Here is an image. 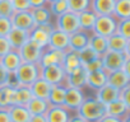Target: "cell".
I'll return each mask as SVG.
<instances>
[{"mask_svg":"<svg viewBox=\"0 0 130 122\" xmlns=\"http://www.w3.org/2000/svg\"><path fill=\"white\" fill-rule=\"evenodd\" d=\"M77 114L87 122H98L103 116H106V104L100 102L94 95H86L83 103L77 111Z\"/></svg>","mask_w":130,"mask_h":122,"instance_id":"obj_1","label":"cell"},{"mask_svg":"<svg viewBox=\"0 0 130 122\" xmlns=\"http://www.w3.org/2000/svg\"><path fill=\"white\" fill-rule=\"evenodd\" d=\"M55 29L54 23H45V24H40L36 26L32 31H29L28 33V41L31 43H33L35 46H37L41 50L47 48L48 46V41H50V34L52 33V31Z\"/></svg>","mask_w":130,"mask_h":122,"instance_id":"obj_2","label":"cell"},{"mask_svg":"<svg viewBox=\"0 0 130 122\" xmlns=\"http://www.w3.org/2000/svg\"><path fill=\"white\" fill-rule=\"evenodd\" d=\"M102 60V69L106 73L116 71L122 68V65L130 60V53H124V52H116V51H107L105 55L101 56Z\"/></svg>","mask_w":130,"mask_h":122,"instance_id":"obj_3","label":"cell"},{"mask_svg":"<svg viewBox=\"0 0 130 122\" xmlns=\"http://www.w3.org/2000/svg\"><path fill=\"white\" fill-rule=\"evenodd\" d=\"M54 27L57 31L65 32L68 34H72L77 31H79V23H78V14L68 10L67 13H64L59 17L55 18Z\"/></svg>","mask_w":130,"mask_h":122,"instance_id":"obj_4","label":"cell"},{"mask_svg":"<svg viewBox=\"0 0 130 122\" xmlns=\"http://www.w3.org/2000/svg\"><path fill=\"white\" fill-rule=\"evenodd\" d=\"M21 87H29L33 82L40 78V66L38 64L22 63V65L15 70Z\"/></svg>","mask_w":130,"mask_h":122,"instance_id":"obj_5","label":"cell"},{"mask_svg":"<svg viewBox=\"0 0 130 122\" xmlns=\"http://www.w3.org/2000/svg\"><path fill=\"white\" fill-rule=\"evenodd\" d=\"M116 26H117V21L112 15H100L97 17V21L91 33L107 38L116 32Z\"/></svg>","mask_w":130,"mask_h":122,"instance_id":"obj_6","label":"cell"},{"mask_svg":"<svg viewBox=\"0 0 130 122\" xmlns=\"http://www.w3.org/2000/svg\"><path fill=\"white\" fill-rule=\"evenodd\" d=\"M65 74L61 65H52L46 68H40V78L50 83L51 85H60L65 82Z\"/></svg>","mask_w":130,"mask_h":122,"instance_id":"obj_7","label":"cell"},{"mask_svg":"<svg viewBox=\"0 0 130 122\" xmlns=\"http://www.w3.org/2000/svg\"><path fill=\"white\" fill-rule=\"evenodd\" d=\"M84 98H86V94H84L83 89L67 88L62 107L67 108V109L70 111V112H77L78 108L80 107V104L83 103Z\"/></svg>","mask_w":130,"mask_h":122,"instance_id":"obj_8","label":"cell"},{"mask_svg":"<svg viewBox=\"0 0 130 122\" xmlns=\"http://www.w3.org/2000/svg\"><path fill=\"white\" fill-rule=\"evenodd\" d=\"M87 71L83 66L73 70L72 73L67 74L65 76L64 85L67 88H77V89H84L87 84Z\"/></svg>","mask_w":130,"mask_h":122,"instance_id":"obj_9","label":"cell"},{"mask_svg":"<svg viewBox=\"0 0 130 122\" xmlns=\"http://www.w3.org/2000/svg\"><path fill=\"white\" fill-rule=\"evenodd\" d=\"M19 56L22 58L23 63H28V64H38L40 63V58L42 56L43 50L38 48L37 46H35L33 43H31L29 41L23 45L19 50Z\"/></svg>","mask_w":130,"mask_h":122,"instance_id":"obj_10","label":"cell"},{"mask_svg":"<svg viewBox=\"0 0 130 122\" xmlns=\"http://www.w3.org/2000/svg\"><path fill=\"white\" fill-rule=\"evenodd\" d=\"M10 21H12V24H13L14 28L23 29V31H27V32L32 31L36 27L35 21H33L32 14H31V10L17 12L10 17Z\"/></svg>","mask_w":130,"mask_h":122,"instance_id":"obj_11","label":"cell"},{"mask_svg":"<svg viewBox=\"0 0 130 122\" xmlns=\"http://www.w3.org/2000/svg\"><path fill=\"white\" fill-rule=\"evenodd\" d=\"M48 48L52 50H59V51H68L69 50V34L54 29L52 33L50 34V41H48Z\"/></svg>","mask_w":130,"mask_h":122,"instance_id":"obj_12","label":"cell"},{"mask_svg":"<svg viewBox=\"0 0 130 122\" xmlns=\"http://www.w3.org/2000/svg\"><path fill=\"white\" fill-rule=\"evenodd\" d=\"M64 57V52L59 50H52V48H45L42 52V56L40 58L38 66L40 68H46V66H52V65H61V61Z\"/></svg>","mask_w":130,"mask_h":122,"instance_id":"obj_13","label":"cell"},{"mask_svg":"<svg viewBox=\"0 0 130 122\" xmlns=\"http://www.w3.org/2000/svg\"><path fill=\"white\" fill-rule=\"evenodd\" d=\"M89 32L86 31H77L72 34H69V50L72 51H82L86 47H88V42H89Z\"/></svg>","mask_w":130,"mask_h":122,"instance_id":"obj_14","label":"cell"},{"mask_svg":"<svg viewBox=\"0 0 130 122\" xmlns=\"http://www.w3.org/2000/svg\"><path fill=\"white\" fill-rule=\"evenodd\" d=\"M107 84L116 88L117 90H121L126 87H130V75L122 71L121 69L111 71L107 74Z\"/></svg>","mask_w":130,"mask_h":122,"instance_id":"obj_15","label":"cell"},{"mask_svg":"<svg viewBox=\"0 0 130 122\" xmlns=\"http://www.w3.org/2000/svg\"><path fill=\"white\" fill-rule=\"evenodd\" d=\"M130 114V106L124 103L120 99H116L108 104H106V116H111L119 119L125 118Z\"/></svg>","mask_w":130,"mask_h":122,"instance_id":"obj_16","label":"cell"},{"mask_svg":"<svg viewBox=\"0 0 130 122\" xmlns=\"http://www.w3.org/2000/svg\"><path fill=\"white\" fill-rule=\"evenodd\" d=\"M28 33L29 32H27V31L18 29V28L13 27L12 31L7 34V39L10 45V48L18 51L23 45H26L28 42Z\"/></svg>","mask_w":130,"mask_h":122,"instance_id":"obj_17","label":"cell"},{"mask_svg":"<svg viewBox=\"0 0 130 122\" xmlns=\"http://www.w3.org/2000/svg\"><path fill=\"white\" fill-rule=\"evenodd\" d=\"M72 116V112L64 108L62 106H54L50 107L48 111L45 113L46 122H68Z\"/></svg>","mask_w":130,"mask_h":122,"instance_id":"obj_18","label":"cell"},{"mask_svg":"<svg viewBox=\"0 0 130 122\" xmlns=\"http://www.w3.org/2000/svg\"><path fill=\"white\" fill-rule=\"evenodd\" d=\"M107 47L110 51H116V52H124L129 53L130 50V39L125 38L117 33H113L112 36L107 37Z\"/></svg>","mask_w":130,"mask_h":122,"instance_id":"obj_19","label":"cell"},{"mask_svg":"<svg viewBox=\"0 0 130 122\" xmlns=\"http://www.w3.org/2000/svg\"><path fill=\"white\" fill-rule=\"evenodd\" d=\"M22 58L19 56V52L15 50H10L8 53L0 57V65H2L7 71H15L22 65Z\"/></svg>","mask_w":130,"mask_h":122,"instance_id":"obj_20","label":"cell"},{"mask_svg":"<svg viewBox=\"0 0 130 122\" xmlns=\"http://www.w3.org/2000/svg\"><path fill=\"white\" fill-rule=\"evenodd\" d=\"M61 66H62L65 74H69L73 70L80 68L82 63H80V58H79V53L77 51H72V50L65 51L62 61H61Z\"/></svg>","mask_w":130,"mask_h":122,"instance_id":"obj_21","label":"cell"},{"mask_svg":"<svg viewBox=\"0 0 130 122\" xmlns=\"http://www.w3.org/2000/svg\"><path fill=\"white\" fill-rule=\"evenodd\" d=\"M107 74L103 69L98 70V71H93V73H88L87 74V84L86 88L92 89L93 92L98 90L100 88H102L103 85L107 84Z\"/></svg>","mask_w":130,"mask_h":122,"instance_id":"obj_22","label":"cell"},{"mask_svg":"<svg viewBox=\"0 0 130 122\" xmlns=\"http://www.w3.org/2000/svg\"><path fill=\"white\" fill-rule=\"evenodd\" d=\"M52 85L50 83H47L46 80H43L42 78H38L36 82H33L31 85H29V89H31V93L35 98H40V99H46L48 98V94H50V90H51Z\"/></svg>","mask_w":130,"mask_h":122,"instance_id":"obj_23","label":"cell"},{"mask_svg":"<svg viewBox=\"0 0 130 122\" xmlns=\"http://www.w3.org/2000/svg\"><path fill=\"white\" fill-rule=\"evenodd\" d=\"M119 94H120V90H117L116 88H113L108 84L103 85L102 88H100L98 90L94 92V97L103 104H108V103L119 99Z\"/></svg>","mask_w":130,"mask_h":122,"instance_id":"obj_24","label":"cell"},{"mask_svg":"<svg viewBox=\"0 0 130 122\" xmlns=\"http://www.w3.org/2000/svg\"><path fill=\"white\" fill-rule=\"evenodd\" d=\"M116 0H91L89 9L93 10L97 17L100 15H111Z\"/></svg>","mask_w":130,"mask_h":122,"instance_id":"obj_25","label":"cell"},{"mask_svg":"<svg viewBox=\"0 0 130 122\" xmlns=\"http://www.w3.org/2000/svg\"><path fill=\"white\" fill-rule=\"evenodd\" d=\"M96 21H97V14L91 9H87V10H83V12L78 13L79 29H82V31H86V32L91 33L93 27H94Z\"/></svg>","mask_w":130,"mask_h":122,"instance_id":"obj_26","label":"cell"},{"mask_svg":"<svg viewBox=\"0 0 130 122\" xmlns=\"http://www.w3.org/2000/svg\"><path fill=\"white\" fill-rule=\"evenodd\" d=\"M88 47L91 50H93L97 56H102L105 55L107 51H108V47H107V38L106 37H102V36H98V34H94V33H91L89 34V42H88Z\"/></svg>","mask_w":130,"mask_h":122,"instance_id":"obj_27","label":"cell"},{"mask_svg":"<svg viewBox=\"0 0 130 122\" xmlns=\"http://www.w3.org/2000/svg\"><path fill=\"white\" fill-rule=\"evenodd\" d=\"M111 15L116 21L130 19V0H116Z\"/></svg>","mask_w":130,"mask_h":122,"instance_id":"obj_28","label":"cell"},{"mask_svg":"<svg viewBox=\"0 0 130 122\" xmlns=\"http://www.w3.org/2000/svg\"><path fill=\"white\" fill-rule=\"evenodd\" d=\"M33 98L29 87H18L13 92L12 106H26Z\"/></svg>","mask_w":130,"mask_h":122,"instance_id":"obj_29","label":"cell"},{"mask_svg":"<svg viewBox=\"0 0 130 122\" xmlns=\"http://www.w3.org/2000/svg\"><path fill=\"white\" fill-rule=\"evenodd\" d=\"M65 92H67V87H65L64 84L52 85V88L50 90V94H48V98H47V102H48L50 107L62 106L64 98H65Z\"/></svg>","mask_w":130,"mask_h":122,"instance_id":"obj_30","label":"cell"},{"mask_svg":"<svg viewBox=\"0 0 130 122\" xmlns=\"http://www.w3.org/2000/svg\"><path fill=\"white\" fill-rule=\"evenodd\" d=\"M27 111L29 112V114H45L50 104L46 99H40V98H32L27 104H26Z\"/></svg>","mask_w":130,"mask_h":122,"instance_id":"obj_31","label":"cell"},{"mask_svg":"<svg viewBox=\"0 0 130 122\" xmlns=\"http://www.w3.org/2000/svg\"><path fill=\"white\" fill-rule=\"evenodd\" d=\"M31 14H32V18H33L36 26L52 22V15H51L47 5L40 7V8H32L31 9Z\"/></svg>","mask_w":130,"mask_h":122,"instance_id":"obj_32","label":"cell"},{"mask_svg":"<svg viewBox=\"0 0 130 122\" xmlns=\"http://www.w3.org/2000/svg\"><path fill=\"white\" fill-rule=\"evenodd\" d=\"M8 113L12 122H28L31 117L26 106H10L8 108Z\"/></svg>","mask_w":130,"mask_h":122,"instance_id":"obj_33","label":"cell"},{"mask_svg":"<svg viewBox=\"0 0 130 122\" xmlns=\"http://www.w3.org/2000/svg\"><path fill=\"white\" fill-rule=\"evenodd\" d=\"M47 8H48L52 18H56L69 10L67 0H55V2H51L47 4Z\"/></svg>","mask_w":130,"mask_h":122,"instance_id":"obj_34","label":"cell"},{"mask_svg":"<svg viewBox=\"0 0 130 122\" xmlns=\"http://www.w3.org/2000/svg\"><path fill=\"white\" fill-rule=\"evenodd\" d=\"M13 92H14V89H12L7 85L0 88V109H8L12 106Z\"/></svg>","mask_w":130,"mask_h":122,"instance_id":"obj_35","label":"cell"},{"mask_svg":"<svg viewBox=\"0 0 130 122\" xmlns=\"http://www.w3.org/2000/svg\"><path fill=\"white\" fill-rule=\"evenodd\" d=\"M68 8L73 13H80L83 10L89 9L91 7V0H67Z\"/></svg>","mask_w":130,"mask_h":122,"instance_id":"obj_36","label":"cell"},{"mask_svg":"<svg viewBox=\"0 0 130 122\" xmlns=\"http://www.w3.org/2000/svg\"><path fill=\"white\" fill-rule=\"evenodd\" d=\"M115 33L130 39V19L117 21V26H116V32Z\"/></svg>","mask_w":130,"mask_h":122,"instance_id":"obj_37","label":"cell"},{"mask_svg":"<svg viewBox=\"0 0 130 122\" xmlns=\"http://www.w3.org/2000/svg\"><path fill=\"white\" fill-rule=\"evenodd\" d=\"M14 14V9L10 0H0V17L10 18Z\"/></svg>","mask_w":130,"mask_h":122,"instance_id":"obj_38","label":"cell"},{"mask_svg":"<svg viewBox=\"0 0 130 122\" xmlns=\"http://www.w3.org/2000/svg\"><path fill=\"white\" fill-rule=\"evenodd\" d=\"M78 53H79V58H80L82 66H83V65H86V64H88L89 61H92V60H94V58L100 57V56H97V53H96L93 50H91L89 47H86L84 50L79 51Z\"/></svg>","mask_w":130,"mask_h":122,"instance_id":"obj_39","label":"cell"},{"mask_svg":"<svg viewBox=\"0 0 130 122\" xmlns=\"http://www.w3.org/2000/svg\"><path fill=\"white\" fill-rule=\"evenodd\" d=\"M14 13L17 12H26V10H31V4L29 0H10Z\"/></svg>","mask_w":130,"mask_h":122,"instance_id":"obj_40","label":"cell"},{"mask_svg":"<svg viewBox=\"0 0 130 122\" xmlns=\"http://www.w3.org/2000/svg\"><path fill=\"white\" fill-rule=\"evenodd\" d=\"M13 24L10 18H2L0 17V37H7V34L12 31Z\"/></svg>","mask_w":130,"mask_h":122,"instance_id":"obj_41","label":"cell"},{"mask_svg":"<svg viewBox=\"0 0 130 122\" xmlns=\"http://www.w3.org/2000/svg\"><path fill=\"white\" fill-rule=\"evenodd\" d=\"M83 68L86 69V71H87V73L98 71V70H101V69H102V60H101V57H97V58H94V60L89 61L88 64L83 65Z\"/></svg>","mask_w":130,"mask_h":122,"instance_id":"obj_42","label":"cell"},{"mask_svg":"<svg viewBox=\"0 0 130 122\" xmlns=\"http://www.w3.org/2000/svg\"><path fill=\"white\" fill-rule=\"evenodd\" d=\"M7 87H9V88H12V89H17L18 87H21L15 71H10V73L8 74V78H7Z\"/></svg>","mask_w":130,"mask_h":122,"instance_id":"obj_43","label":"cell"},{"mask_svg":"<svg viewBox=\"0 0 130 122\" xmlns=\"http://www.w3.org/2000/svg\"><path fill=\"white\" fill-rule=\"evenodd\" d=\"M10 50L12 48H10V45H9L7 37H0V57L8 53Z\"/></svg>","mask_w":130,"mask_h":122,"instance_id":"obj_44","label":"cell"},{"mask_svg":"<svg viewBox=\"0 0 130 122\" xmlns=\"http://www.w3.org/2000/svg\"><path fill=\"white\" fill-rule=\"evenodd\" d=\"M119 99L122 100L124 103H126L127 106H130V87H126V88L120 90Z\"/></svg>","mask_w":130,"mask_h":122,"instance_id":"obj_45","label":"cell"},{"mask_svg":"<svg viewBox=\"0 0 130 122\" xmlns=\"http://www.w3.org/2000/svg\"><path fill=\"white\" fill-rule=\"evenodd\" d=\"M9 71H7L2 65H0V88L7 85V78H8Z\"/></svg>","mask_w":130,"mask_h":122,"instance_id":"obj_46","label":"cell"},{"mask_svg":"<svg viewBox=\"0 0 130 122\" xmlns=\"http://www.w3.org/2000/svg\"><path fill=\"white\" fill-rule=\"evenodd\" d=\"M29 4H31V9L32 8H40V7L47 5V0H29Z\"/></svg>","mask_w":130,"mask_h":122,"instance_id":"obj_47","label":"cell"},{"mask_svg":"<svg viewBox=\"0 0 130 122\" xmlns=\"http://www.w3.org/2000/svg\"><path fill=\"white\" fill-rule=\"evenodd\" d=\"M28 122H46L45 114H31Z\"/></svg>","mask_w":130,"mask_h":122,"instance_id":"obj_48","label":"cell"},{"mask_svg":"<svg viewBox=\"0 0 130 122\" xmlns=\"http://www.w3.org/2000/svg\"><path fill=\"white\" fill-rule=\"evenodd\" d=\"M0 122H12L8 109H0Z\"/></svg>","mask_w":130,"mask_h":122,"instance_id":"obj_49","label":"cell"},{"mask_svg":"<svg viewBox=\"0 0 130 122\" xmlns=\"http://www.w3.org/2000/svg\"><path fill=\"white\" fill-rule=\"evenodd\" d=\"M98 122H121V119L115 118V117H111V116H103Z\"/></svg>","mask_w":130,"mask_h":122,"instance_id":"obj_50","label":"cell"},{"mask_svg":"<svg viewBox=\"0 0 130 122\" xmlns=\"http://www.w3.org/2000/svg\"><path fill=\"white\" fill-rule=\"evenodd\" d=\"M68 122H87V121H86L84 118H82L79 114L75 113V114H72V116H70V118H69Z\"/></svg>","mask_w":130,"mask_h":122,"instance_id":"obj_51","label":"cell"},{"mask_svg":"<svg viewBox=\"0 0 130 122\" xmlns=\"http://www.w3.org/2000/svg\"><path fill=\"white\" fill-rule=\"evenodd\" d=\"M121 122H130V114H129V116H126L125 118H122V119H121Z\"/></svg>","mask_w":130,"mask_h":122,"instance_id":"obj_52","label":"cell"},{"mask_svg":"<svg viewBox=\"0 0 130 122\" xmlns=\"http://www.w3.org/2000/svg\"><path fill=\"white\" fill-rule=\"evenodd\" d=\"M51 2H55V0H47V4H48V3H51Z\"/></svg>","mask_w":130,"mask_h":122,"instance_id":"obj_53","label":"cell"}]
</instances>
